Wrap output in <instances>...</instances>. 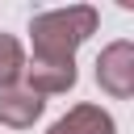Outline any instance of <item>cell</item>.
Returning <instances> with one entry per match:
<instances>
[{
  "mask_svg": "<svg viewBox=\"0 0 134 134\" xmlns=\"http://www.w3.org/2000/svg\"><path fill=\"white\" fill-rule=\"evenodd\" d=\"M100 13L92 4H67V8H46L34 13L29 21V42L38 63H75V50L96 34Z\"/></svg>",
  "mask_w": 134,
  "mask_h": 134,
  "instance_id": "cell-1",
  "label": "cell"
},
{
  "mask_svg": "<svg viewBox=\"0 0 134 134\" xmlns=\"http://www.w3.org/2000/svg\"><path fill=\"white\" fill-rule=\"evenodd\" d=\"M96 84L113 100H126L134 92V42L130 38H117L96 54Z\"/></svg>",
  "mask_w": 134,
  "mask_h": 134,
  "instance_id": "cell-2",
  "label": "cell"
},
{
  "mask_svg": "<svg viewBox=\"0 0 134 134\" xmlns=\"http://www.w3.org/2000/svg\"><path fill=\"white\" fill-rule=\"evenodd\" d=\"M46 100L38 92H29L25 84H13V88H0V126L8 130H29L38 117H42Z\"/></svg>",
  "mask_w": 134,
  "mask_h": 134,
  "instance_id": "cell-3",
  "label": "cell"
},
{
  "mask_svg": "<svg viewBox=\"0 0 134 134\" xmlns=\"http://www.w3.org/2000/svg\"><path fill=\"white\" fill-rule=\"evenodd\" d=\"M25 88L38 92L42 100L46 96H59V92H71L75 88V63H38V59H25Z\"/></svg>",
  "mask_w": 134,
  "mask_h": 134,
  "instance_id": "cell-4",
  "label": "cell"
},
{
  "mask_svg": "<svg viewBox=\"0 0 134 134\" xmlns=\"http://www.w3.org/2000/svg\"><path fill=\"white\" fill-rule=\"evenodd\" d=\"M46 134H117V126H113V113L100 105H71Z\"/></svg>",
  "mask_w": 134,
  "mask_h": 134,
  "instance_id": "cell-5",
  "label": "cell"
},
{
  "mask_svg": "<svg viewBox=\"0 0 134 134\" xmlns=\"http://www.w3.org/2000/svg\"><path fill=\"white\" fill-rule=\"evenodd\" d=\"M21 75H25V46L13 34H0V88L21 84Z\"/></svg>",
  "mask_w": 134,
  "mask_h": 134,
  "instance_id": "cell-6",
  "label": "cell"
}]
</instances>
